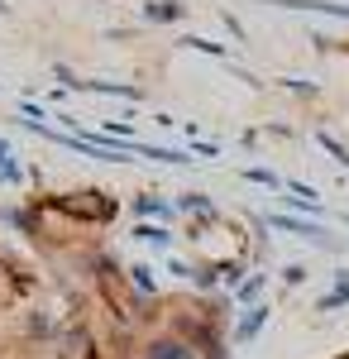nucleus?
<instances>
[{
  "mask_svg": "<svg viewBox=\"0 0 349 359\" xmlns=\"http://www.w3.org/2000/svg\"><path fill=\"white\" fill-rule=\"evenodd\" d=\"M57 355H62V359H101V350H96V335L86 331V326H67V331H62V345H57Z\"/></svg>",
  "mask_w": 349,
  "mask_h": 359,
  "instance_id": "obj_3",
  "label": "nucleus"
},
{
  "mask_svg": "<svg viewBox=\"0 0 349 359\" xmlns=\"http://www.w3.org/2000/svg\"><path fill=\"white\" fill-rule=\"evenodd\" d=\"M177 15H182V5H153L149 10V20H177Z\"/></svg>",
  "mask_w": 349,
  "mask_h": 359,
  "instance_id": "obj_8",
  "label": "nucleus"
},
{
  "mask_svg": "<svg viewBox=\"0 0 349 359\" xmlns=\"http://www.w3.org/2000/svg\"><path fill=\"white\" fill-rule=\"evenodd\" d=\"M144 359H196V350H191L182 335H153L144 345Z\"/></svg>",
  "mask_w": 349,
  "mask_h": 359,
  "instance_id": "obj_4",
  "label": "nucleus"
},
{
  "mask_svg": "<svg viewBox=\"0 0 349 359\" xmlns=\"http://www.w3.org/2000/svg\"><path fill=\"white\" fill-rule=\"evenodd\" d=\"M48 211H57V216H81V225H106V221H115L120 201L106 196V192H67V196H53Z\"/></svg>",
  "mask_w": 349,
  "mask_h": 359,
  "instance_id": "obj_1",
  "label": "nucleus"
},
{
  "mask_svg": "<svg viewBox=\"0 0 349 359\" xmlns=\"http://www.w3.org/2000/svg\"><path fill=\"white\" fill-rule=\"evenodd\" d=\"M335 359H349V355H335Z\"/></svg>",
  "mask_w": 349,
  "mask_h": 359,
  "instance_id": "obj_9",
  "label": "nucleus"
},
{
  "mask_svg": "<svg viewBox=\"0 0 349 359\" xmlns=\"http://www.w3.org/2000/svg\"><path fill=\"white\" fill-rule=\"evenodd\" d=\"M273 225H282V230H296V235H325L321 225H301V221H292V216H273Z\"/></svg>",
  "mask_w": 349,
  "mask_h": 359,
  "instance_id": "obj_6",
  "label": "nucleus"
},
{
  "mask_svg": "<svg viewBox=\"0 0 349 359\" xmlns=\"http://www.w3.org/2000/svg\"><path fill=\"white\" fill-rule=\"evenodd\" d=\"M96 283H101V292H106V302H110V316H115V321H130V316H135V297H130V283L115 273L110 264H101Z\"/></svg>",
  "mask_w": 349,
  "mask_h": 359,
  "instance_id": "obj_2",
  "label": "nucleus"
},
{
  "mask_svg": "<svg viewBox=\"0 0 349 359\" xmlns=\"http://www.w3.org/2000/svg\"><path fill=\"white\" fill-rule=\"evenodd\" d=\"M268 5H287V10H321V15H340V20H349V5H330V0H268Z\"/></svg>",
  "mask_w": 349,
  "mask_h": 359,
  "instance_id": "obj_5",
  "label": "nucleus"
},
{
  "mask_svg": "<svg viewBox=\"0 0 349 359\" xmlns=\"http://www.w3.org/2000/svg\"><path fill=\"white\" fill-rule=\"evenodd\" d=\"M259 321H264V306H254V311L244 316V326H240V331H235V340H249V335L259 331Z\"/></svg>",
  "mask_w": 349,
  "mask_h": 359,
  "instance_id": "obj_7",
  "label": "nucleus"
}]
</instances>
